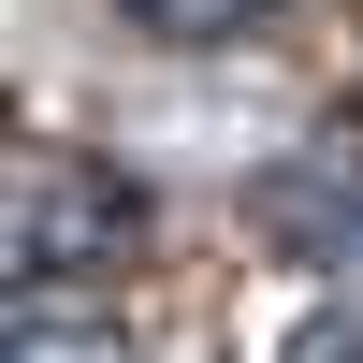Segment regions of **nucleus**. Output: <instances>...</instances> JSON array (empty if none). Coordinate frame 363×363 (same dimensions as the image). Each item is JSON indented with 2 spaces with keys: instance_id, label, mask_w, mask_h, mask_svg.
I'll return each instance as SVG.
<instances>
[{
  "instance_id": "obj_3",
  "label": "nucleus",
  "mask_w": 363,
  "mask_h": 363,
  "mask_svg": "<svg viewBox=\"0 0 363 363\" xmlns=\"http://www.w3.org/2000/svg\"><path fill=\"white\" fill-rule=\"evenodd\" d=\"M0 363H145V349L102 320H29V335H0Z\"/></svg>"
},
{
  "instance_id": "obj_2",
  "label": "nucleus",
  "mask_w": 363,
  "mask_h": 363,
  "mask_svg": "<svg viewBox=\"0 0 363 363\" xmlns=\"http://www.w3.org/2000/svg\"><path fill=\"white\" fill-rule=\"evenodd\" d=\"M131 29H160V44H247V29H277L291 0H116Z\"/></svg>"
},
{
  "instance_id": "obj_4",
  "label": "nucleus",
  "mask_w": 363,
  "mask_h": 363,
  "mask_svg": "<svg viewBox=\"0 0 363 363\" xmlns=\"http://www.w3.org/2000/svg\"><path fill=\"white\" fill-rule=\"evenodd\" d=\"M277 363H363V306H335V320H306Z\"/></svg>"
},
{
  "instance_id": "obj_1",
  "label": "nucleus",
  "mask_w": 363,
  "mask_h": 363,
  "mask_svg": "<svg viewBox=\"0 0 363 363\" xmlns=\"http://www.w3.org/2000/svg\"><path fill=\"white\" fill-rule=\"evenodd\" d=\"M131 174L73 160V145H0V291H58V277H102L131 247Z\"/></svg>"
}]
</instances>
